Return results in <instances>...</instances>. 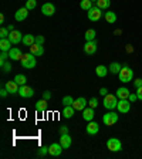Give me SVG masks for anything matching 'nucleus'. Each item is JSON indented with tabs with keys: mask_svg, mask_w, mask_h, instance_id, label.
Instances as JSON below:
<instances>
[{
	"mask_svg": "<svg viewBox=\"0 0 142 159\" xmlns=\"http://www.w3.org/2000/svg\"><path fill=\"white\" fill-rule=\"evenodd\" d=\"M20 64L23 68H27V70H31L36 67V56L31 53H27V54H23L21 60H20Z\"/></svg>",
	"mask_w": 142,
	"mask_h": 159,
	"instance_id": "1",
	"label": "nucleus"
},
{
	"mask_svg": "<svg viewBox=\"0 0 142 159\" xmlns=\"http://www.w3.org/2000/svg\"><path fill=\"white\" fill-rule=\"evenodd\" d=\"M117 105H118V97H117V95L107 94V95L104 97V107H105L107 109L112 111V109L117 108Z\"/></svg>",
	"mask_w": 142,
	"mask_h": 159,
	"instance_id": "2",
	"label": "nucleus"
},
{
	"mask_svg": "<svg viewBox=\"0 0 142 159\" xmlns=\"http://www.w3.org/2000/svg\"><path fill=\"white\" fill-rule=\"evenodd\" d=\"M118 75L121 83H129L134 78V71L131 68H128V67H122V70L119 71Z\"/></svg>",
	"mask_w": 142,
	"mask_h": 159,
	"instance_id": "3",
	"label": "nucleus"
},
{
	"mask_svg": "<svg viewBox=\"0 0 142 159\" xmlns=\"http://www.w3.org/2000/svg\"><path fill=\"white\" fill-rule=\"evenodd\" d=\"M107 148L111 151V152H119L122 149V143L118 138H109L107 141Z\"/></svg>",
	"mask_w": 142,
	"mask_h": 159,
	"instance_id": "4",
	"label": "nucleus"
},
{
	"mask_svg": "<svg viewBox=\"0 0 142 159\" xmlns=\"http://www.w3.org/2000/svg\"><path fill=\"white\" fill-rule=\"evenodd\" d=\"M118 119H119L118 114L109 111L108 114H105V115L103 116V122L105 124V125H108V126H112V125H115V124L118 122Z\"/></svg>",
	"mask_w": 142,
	"mask_h": 159,
	"instance_id": "5",
	"label": "nucleus"
},
{
	"mask_svg": "<svg viewBox=\"0 0 142 159\" xmlns=\"http://www.w3.org/2000/svg\"><path fill=\"white\" fill-rule=\"evenodd\" d=\"M97 48H98V43L95 40H91V41H87L85 46H84V53L88 54V56H93V54H95Z\"/></svg>",
	"mask_w": 142,
	"mask_h": 159,
	"instance_id": "6",
	"label": "nucleus"
},
{
	"mask_svg": "<svg viewBox=\"0 0 142 159\" xmlns=\"http://www.w3.org/2000/svg\"><path fill=\"white\" fill-rule=\"evenodd\" d=\"M101 17H103V11L99 7H93V9L88 10V19L91 21H98Z\"/></svg>",
	"mask_w": 142,
	"mask_h": 159,
	"instance_id": "7",
	"label": "nucleus"
},
{
	"mask_svg": "<svg viewBox=\"0 0 142 159\" xmlns=\"http://www.w3.org/2000/svg\"><path fill=\"white\" fill-rule=\"evenodd\" d=\"M117 109H118L121 114H126L131 109V101L129 99H119L118 105H117Z\"/></svg>",
	"mask_w": 142,
	"mask_h": 159,
	"instance_id": "8",
	"label": "nucleus"
},
{
	"mask_svg": "<svg viewBox=\"0 0 142 159\" xmlns=\"http://www.w3.org/2000/svg\"><path fill=\"white\" fill-rule=\"evenodd\" d=\"M87 105H88V101H87L84 97H80V98L74 99V104H73L76 111H84V109L87 108Z\"/></svg>",
	"mask_w": 142,
	"mask_h": 159,
	"instance_id": "9",
	"label": "nucleus"
},
{
	"mask_svg": "<svg viewBox=\"0 0 142 159\" xmlns=\"http://www.w3.org/2000/svg\"><path fill=\"white\" fill-rule=\"evenodd\" d=\"M41 13L47 17L54 16V13H56V6H54L53 3H44L43 6H41Z\"/></svg>",
	"mask_w": 142,
	"mask_h": 159,
	"instance_id": "10",
	"label": "nucleus"
},
{
	"mask_svg": "<svg viewBox=\"0 0 142 159\" xmlns=\"http://www.w3.org/2000/svg\"><path fill=\"white\" fill-rule=\"evenodd\" d=\"M63 146H61V143H56V142H54V143H51V145H50L48 146V153H50V155H51V156H60V155H61V152H63Z\"/></svg>",
	"mask_w": 142,
	"mask_h": 159,
	"instance_id": "11",
	"label": "nucleus"
},
{
	"mask_svg": "<svg viewBox=\"0 0 142 159\" xmlns=\"http://www.w3.org/2000/svg\"><path fill=\"white\" fill-rule=\"evenodd\" d=\"M19 94L20 97H23V98H31L34 95V89L31 87H27V85H21L19 89Z\"/></svg>",
	"mask_w": 142,
	"mask_h": 159,
	"instance_id": "12",
	"label": "nucleus"
},
{
	"mask_svg": "<svg viewBox=\"0 0 142 159\" xmlns=\"http://www.w3.org/2000/svg\"><path fill=\"white\" fill-rule=\"evenodd\" d=\"M23 37L24 36H21V33H20V31L13 30V31H10V34H9V37H7V39L11 41V44H19L20 41H23Z\"/></svg>",
	"mask_w": 142,
	"mask_h": 159,
	"instance_id": "13",
	"label": "nucleus"
},
{
	"mask_svg": "<svg viewBox=\"0 0 142 159\" xmlns=\"http://www.w3.org/2000/svg\"><path fill=\"white\" fill-rule=\"evenodd\" d=\"M29 9H26V7H20L19 10L16 11V14H14V19H16V21H23V20L27 19V16H29Z\"/></svg>",
	"mask_w": 142,
	"mask_h": 159,
	"instance_id": "14",
	"label": "nucleus"
},
{
	"mask_svg": "<svg viewBox=\"0 0 142 159\" xmlns=\"http://www.w3.org/2000/svg\"><path fill=\"white\" fill-rule=\"evenodd\" d=\"M85 131L88 135H97V134L99 132V124L94 122V121H89L87 128H85Z\"/></svg>",
	"mask_w": 142,
	"mask_h": 159,
	"instance_id": "15",
	"label": "nucleus"
},
{
	"mask_svg": "<svg viewBox=\"0 0 142 159\" xmlns=\"http://www.w3.org/2000/svg\"><path fill=\"white\" fill-rule=\"evenodd\" d=\"M60 143H61V146H63L64 149H68L70 146H71V143H73V139H71V136H70L68 134H61V136H60Z\"/></svg>",
	"mask_w": 142,
	"mask_h": 159,
	"instance_id": "16",
	"label": "nucleus"
},
{
	"mask_svg": "<svg viewBox=\"0 0 142 159\" xmlns=\"http://www.w3.org/2000/svg\"><path fill=\"white\" fill-rule=\"evenodd\" d=\"M6 89L9 91V94H19V89H20V85L16 83V81H7L4 84Z\"/></svg>",
	"mask_w": 142,
	"mask_h": 159,
	"instance_id": "17",
	"label": "nucleus"
},
{
	"mask_svg": "<svg viewBox=\"0 0 142 159\" xmlns=\"http://www.w3.org/2000/svg\"><path fill=\"white\" fill-rule=\"evenodd\" d=\"M9 56H10V58L14 60V61H20L21 57H23V53H21V50L17 48V47H11V50L9 51Z\"/></svg>",
	"mask_w": 142,
	"mask_h": 159,
	"instance_id": "18",
	"label": "nucleus"
},
{
	"mask_svg": "<svg viewBox=\"0 0 142 159\" xmlns=\"http://www.w3.org/2000/svg\"><path fill=\"white\" fill-rule=\"evenodd\" d=\"M30 53L34 54L36 57L43 56V54H44V47L40 46V44H36V43H34L33 46H30Z\"/></svg>",
	"mask_w": 142,
	"mask_h": 159,
	"instance_id": "19",
	"label": "nucleus"
},
{
	"mask_svg": "<svg viewBox=\"0 0 142 159\" xmlns=\"http://www.w3.org/2000/svg\"><path fill=\"white\" fill-rule=\"evenodd\" d=\"M94 115H95V112H94V108H91V107H87V108L83 111V118L85 119L87 122L93 121V119H94Z\"/></svg>",
	"mask_w": 142,
	"mask_h": 159,
	"instance_id": "20",
	"label": "nucleus"
},
{
	"mask_svg": "<svg viewBox=\"0 0 142 159\" xmlns=\"http://www.w3.org/2000/svg\"><path fill=\"white\" fill-rule=\"evenodd\" d=\"M129 94H131V93H129V89H128V88H125V87H121V88L117 89L115 95L118 97V99H128Z\"/></svg>",
	"mask_w": 142,
	"mask_h": 159,
	"instance_id": "21",
	"label": "nucleus"
},
{
	"mask_svg": "<svg viewBox=\"0 0 142 159\" xmlns=\"http://www.w3.org/2000/svg\"><path fill=\"white\" fill-rule=\"evenodd\" d=\"M74 112H76V109H74V107H73V105H66V107H64V109H63V112H61V114H63L64 118L70 119V118H73Z\"/></svg>",
	"mask_w": 142,
	"mask_h": 159,
	"instance_id": "22",
	"label": "nucleus"
},
{
	"mask_svg": "<svg viewBox=\"0 0 142 159\" xmlns=\"http://www.w3.org/2000/svg\"><path fill=\"white\" fill-rule=\"evenodd\" d=\"M11 41L9 39H2L0 40V50L2 51H10L11 50Z\"/></svg>",
	"mask_w": 142,
	"mask_h": 159,
	"instance_id": "23",
	"label": "nucleus"
},
{
	"mask_svg": "<svg viewBox=\"0 0 142 159\" xmlns=\"http://www.w3.org/2000/svg\"><path fill=\"white\" fill-rule=\"evenodd\" d=\"M21 43H23L24 46H27V47L33 46V44L36 43V37L31 36V34H26V36L23 37V41H21Z\"/></svg>",
	"mask_w": 142,
	"mask_h": 159,
	"instance_id": "24",
	"label": "nucleus"
},
{
	"mask_svg": "<svg viewBox=\"0 0 142 159\" xmlns=\"http://www.w3.org/2000/svg\"><path fill=\"white\" fill-rule=\"evenodd\" d=\"M36 109L37 112H44L47 109V99H40V101H37L36 102Z\"/></svg>",
	"mask_w": 142,
	"mask_h": 159,
	"instance_id": "25",
	"label": "nucleus"
},
{
	"mask_svg": "<svg viewBox=\"0 0 142 159\" xmlns=\"http://www.w3.org/2000/svg\"><path fill=\"white\" fill-rule=\"evenodd\" d=\"M95 74L98 77H101V78H104V77H107V74H108V67L105 66H98L95 68Z\"/></svg>",
	"mask_w": 142,
	"mask_h": 159,
	"instance_id": "26",
	"label": "nucleus"
},
{
	"mask_svg": "<svg viewBox=\"0 0 142 159\" xmlns=\"http://www.w3.org/2000/svg\"><path fill=\"white\" fill-rule=\"evenodd\" d=\"M108 70L111 71V74H119V71L122 70V66L119 63H111L108 67Z\"/></svg>",
	"mask_w": 142,
	"mask_h": 159,
	"instance_id": "27",
	"label": "nucleus"
},
{
	"mask_svg": "<svg viewBox=\"0 0 142 159\" xmlns=\"http://www.w3.org/2000/svg\"><path fill=\"white\" fill-rule=\"evenodd\" d=\"M111 6V0H97V7H99L101 10H107Z\"/></svg>",
	"mask_w": 142,
	"mask_h": 159,
	"instance_id": "28",
	"label": "nucleus"
},
{
	"mask_svg": "<svg viewBox=\"0 0 142 159\" xmlns=\"http://www.w3.org/2000/svg\"><path fill=\"white\" fill-rule=\"evenodd\" d=\"M104 17H105L107 23H111V24H112V23H115V21H117V14L114 13V11H107Z\"/></svg>",
	"mask_w": 142,
	"mask_h": 159,
	"instance_id": "29",
	"label": "nucleus"
},
{
	"mask_svg": "<svg viewBox=\"0 0 142 159\" xmlns=\"http://www.w3.org/2000/svg\"><path fill=\"white\" fill-rule=\"evenodd\" d=\"M14 81H16L20 87H21V85H26L27 78H26V75H24V74H17V75L14 77Z\"/></svg>",
	"mask_w": 142,
	"mask_h": 159,
	"instance_id": "30",
	"label": "nucleus"
},
{
	"mask_svg": "<svg viewBox=\"0 0 142 159\" xmlns=\"http://www.w3.org/2000/svg\"><path fill=\"white\" fill-rule=\"evenodd\" d=\"M95 36H97V31L94 29H88L85 31V40L87 41H91V40H95Z\"/></svg>",
	"mask_w": 142,
	"mask_h": 159,
	"instance_id": "31",
	"label": "nucleus"
},
{
	"mask_svg": "<svg viewBox=\"0 0 142 159\" xmlns=\"http://www.w3.org/2000/svg\"><path fill=\"white\" fill-rule=\"evenodd\" d=\"M80 6H81L83 10H87V11H88L89 9H93V2H91V0H81Z\"/></svg>",
	"mask_w": 142,
	"mask_h": 159,
	"instance_id": "32",
	"label": "nucleus"
},
{
	"mask_svg": "<svg viewBox=\"0 0 142 159\" xmlns=\"http://www.w3.org/2000/svg\"><path fill=\"white\" fill-rule=\"evenodd\" d=\"M61 102H63L64 107H66V105H73V104H74V99H73V97L66 95V97L63 98V101H61Z\"/></svg>",
	"mask_w": 142,
	"mask_h": 159,
	"instance_id": "33",
	"label": "nucleus"
},
{
	"mask_svg": "<svg viewBox=\"0 0 142 159\" xmlns=\"http://www.w3.org/2000/svg\"><path fill=\"white\" fill-rule=\"evenodd\" d=\"M36 6H37V0H27L24 7L29 10H33V9H36Z\"/></svg>",
	"mask_w": 142,
	"mask_h": 159,
	"instance_id": "34",
	"label": "nucleus"
},
{
	"mask_svg": "<svg viewBox=\"0 0 142 159\" xmlns=\"http://www.w3.org/2000/svg\"><path fill=\"white\" fill-rule=\"evenodd\" d=\"M9 57H10L9 56V51H2V54H0V66H3Z\"/></svg>",
	"mask_w": 142,
	"mask_h": 159,
	"instance_id": "35",
	"label": "nucleus"
},
{
	"mask_svg": "<svg viewBox=\"0 0 142 159\" xmlns=\"http://www.w3.org/2000/svg\"><path fill=\"white\" fill-rule=\"evenodd\" d=\"M10 34L9 29H4V27H2V30H0V39H7Z\"/></svg>",
	"mask_w": 142,
	"mask_h": 159,
	"instance_id": "36",
	"label": "nucleus"
},
{
	"mask_svg": "<svg viewBox=\"0 0 142 159\" xmlns=\"http://www.w3.org/2000/svg\"><path fill=\"white\" fill-rule=\"evenodd\" d=\"M37 153H39V156H44L48 153V146H41V148L37 151Z\"/></svg>",
	"mask_w": 142,
	"mask_h": 159,
	"instance_id": "37",
	"label": "nucleus"
},
{
	"mask_svg": "<svg viewBox=\"0 0 142 159\" xmlns=\"http://www.w3.org/2000/svg\"><path fill=\"white\" fill-rule=\"evenodd\" d=\"M97 105H98V99L97 98H91L88 101V107H91V108H95Z\"/></svg>",
	"mask_w": 142,
	"mask_h": 159,
	"instance_id": "38",
	"label": "nucleus"
},
{
	"mask_svg": "<svg viewBox=\"0 0 142 159\" xmlns=\"http://www.w3.org/2000/svg\"><path fill=\"white\" fill-rule=\"evenodd\" d=\"M44 41H46V39H44L43 36H36V44H40V46H43Z\"/></svg>",
	"mask_w": 142,
	"mask_h": 159,
	"instance_id": "39",
	"label": "nucleus"
},
{
	"mask_svg": "<svg viewBox=\"0 0 142 159\" xmlns=\"http://www.w3.org/2000/svg\"><path fill=\"white\" fill-rule=\"evenodd\" d=\"M2 67H3L4 73H10V71H11V64H10V63H4Z\"/></svg>",
	"mask_w": 142,
	"mask_h": 159,
	"instance_id": "40",
	"label": "nucleus"
},
{
	"mask_svg": "<svg viewBox=\"0 0 142 159\" xmlns=\"http://www.w3.org/2000/svg\"><path fill=\"white\" fill-rule=\"evenodd\" d=\"M7 94H9V91H7V89H6V87H4V88H2V89H0V97H2V98H6V97H7Z\"/></svg>",
	"mask_w": 142,
	"mask_h": 159,
	"instance_id": "41",
	"label": "nucleus"
},
{
	"mask_svg": "<svg viewBox=\"0 0 142 159\" xmlns=\"http://www.w3.org/2000/svg\"><path fill=\"white\" fill-rule=\"evenodd\" d=\"M128 99H129V101H131V102H135L136 99H138V95H136V94H129Z\"/></svg>",
	"mask_w": 142,
	"mask_h": 159,
	"instance_id": "42",
	"label": "nucleus"
},
{
	"mask_svg": "<svg viewBox=\"0 0 142 159\" xmlns=\"http://www.w3.org/2000/svg\"><path fill=\"white\" fill-rule=\"evenodd\" d=\"M134 85H135L136 88H139V87H142V78H136L135 81H134Z\"/></svg>",
	"mask_w": 142,
	"mask_h": 159,
	"instance_id": "43",
	"label": "nucleus"
},
{
	"mask_svg": "<svg viewBox=\"0 0 142 159\" xmlns=\"http://www.w3.org/2000/svg\"><path fill=\"white\" fill-rule=\"evenodd\" d=\"M43 98L48 101V99L51 98V93H50V91H44V93H43Z\"/></svg>",
	"mask_w": 142,
	"mask_h": 159,
	"instance_id": "44",
	"label": "nucleus"
},
{
	"mask_svg": "<svg viewBox=\"0 0 142 159\" xmlns=\"http://www.w3.org/2000/svg\"><path fill=\"white\" fill-rule=\"evenodd\" d=\"M136 95H138V99H141L142 101V87L136 88Z\"/></svg>",
	"mask_w": 142,
	"mask_h": 159,
	"instance_id": "45",
	"label": "nucleus"
},
{
	"mask_svg": "<svg viewBox=\"0 0 142 159\" xmlns=\"http://www.w3.org/2000/svg\"><path fill=\"white\" fill-rule=\"evenodd\" d=\"M99 94H101V95H104V97H105L107 94H108V89H107V88H101V89H99Z\"/></svg>",
	"mask_w": 142,
	"mask_h": 159,
	"instance_id": "46",
	"label": "nucleus"
},
{
	"mask_svg": "<svg viewBox=\"0 0 142 159\" xmlns=\"http://www.w3.org/2000/svg\"><path fill=\"white\" fill-rule=\"evenodd\" d=\"M60 132L61 134H68V128H67V126H61V128H60Z\"/></svg>",
	"mask_w": 142,
	"mask_h": 159,
	"instance_id": "47",
	"label": "nucleus"
},
{
	"mask_svg": "<svg viewBox=\"0 0 142 159\" xmlns=\"http://www.w3.org/2000/svg\"><path fill=\"white\" fill-rule=\"evenodd\" d=\"M7 29H9V31H13V30H14V26H13V24H10Z\"/></svg>",
	"mask_w": 142,
	"mask_h": 159,
	"instance_id": "48",
	"label": "nucleus"
},
{
	"mask_svg": "<svg viewBox=\"0 0 142 159\" xmlns=\"http://www.w3.org/2000/svg\"><path fill=\"white\" fill-rule=\"evenodd\" d=\"M0 23H4V16L3 14H0Z\"/></svg>",
	"mask_w": 142,
	"mask_h": 159,
	"instance_id": "49",
	"label": "nucleus"
},
{
	"mask_svg": "<svg viewBox=\"0 0 142 159\" xmlns=\"http://www.w3.org/2000/svg\"><path fill=\"white\" fill-rule=\"evenodd\" d=\"M91 2H95V3H97V0H91Z\"/></svg>",
	"mask_w": 142,
	"mask_h": 159,
	"instance_id": "50",
	"label": "nucleus"
}]
</instances>
